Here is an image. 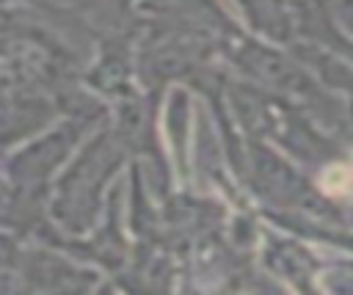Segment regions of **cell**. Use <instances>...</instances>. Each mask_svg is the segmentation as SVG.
<instances>
[{"instance_id":"6da1fadb","label":"cell","mask_w":353,"mask_h":295,"mask_svg":"<svg viewBox=\"0 0 353 295\" xmlns=\"http://www.w3.org/2000/svg\"><path fill=\"white\" fill-rule=\"evenodd\" d=\"M320 187L328 196L345 199L353 196V165L350 163H334L320 174Z\"/></svg>"}]
</instances>
